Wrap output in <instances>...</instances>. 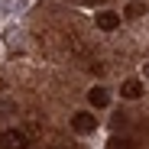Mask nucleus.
<instances>
[{
  "mask_svg": "<svg viewBox=\"0 0 149 149\" xmlns=\"http://www.w3.org/2000/svg\"><path fill=\"white\" fill-rule=\"evenodd\" d=\"M143 13H146V3H139V0L127 3V16H130V19H136V16H143Z\"/></svg>",
  "mask_w": 149,
  "mask_h": 149,
  "instance_id": "6",
  "label": "nucleus"
},
{
  "mask_svg": "<svg viewBox=\"0 0 149 149\" xmlns=\"http://www.w3.org/2000/svg\"><path fill=\"white\" fill-rule=\"evenodd\" d=\"M88 101H91V107H107L110 104V94H107V88H91L88 91Z\"/></svg>",
  "mask_w": 149,
  "mask_h": 149,
  "instance_id": "4",
  "label": "nucleus"
},
{
  "mask_svg": "<svg viewBox=\"0 0 149 149\" xmlns=\"http://www.w3.org/2000/svg\"><path fill=\"white\" fill-rule=\"evenodd\" d=\"M117 26H120V13H97V29L110 33V29H117Z\"/></svg>",
  "mask_w": 149,
  "mask_h": 149,
  "instance_id": "5",
  "label": "nucleus"
},
{
  "mask_svg": "<svg viewBox=\"0 0 149 149\" xmlns=\"http://www.w3.org/2000/svg\"><path fill=\"white\" fill-rule=\"evenodd\" d=\"M0 146L3 149H29V136H26V130H7L0 136Z\"/></svg>",
  "mask_w": 149,
  "mask_h": 149,
  "instance_id": "1",
  "label": "nucleus"
},
{
  "mask_svg": "<svg viewBox=\"0 0 149 149\" xmlns=\"http://www.w3.org/2000/svg\"><path fill=\"white\" fill-rule=\"evenodd\" d=\"M120 94L127 97V101H136V97L143 94V81H139V78H127L123 88H120Z\"/></svg>",
  "mask_w": 149,
  "mask_h": 149,
  "instance_id": "3",
  "label": "nucleus"
},
{
  "mask_svg": "<svg viewBox=\"0 0 149 149\" xmlns=\"http://www.w3.org/2000/svg\"><path fill=\"white\" fill-rule=\"evenodd\" d=\"M143 74H146V78H149V58H146V65H143Z\"/></svg>",
  "mask_w": 149,
  "mask_h": 149,
  "instance_id": "7",
  "label": "nucleus"
},
{
  "mask_svg": "<svg viewBox=\"0 0 149 149\" xmlns=\"http://www.w3.org/2000/svg\"><path fill=\"white\" fill-rule=\"evenodd\" d=\"M84 3H88V7H94V3H104V0H84Z\"/></svg>",
  "mask_w": 149,
  "mask_h": 149,
  "instance_id": "8",
  "label": "nucleus"
},
{
  "mask_svg": "<svg viewBox=\"0 0 149 149\" xmlns=\"http://www.w3.org/2000/svg\"><path fill=\"white\" fill-rule=\"evenodd\" d=\"M71 127L78 130V133H94V130H97V117L88 113V110H78V113L71 117Z\"/></svg>",
  "mask_w": 149,
  "mask_h": 149,
  "instance_id": "2",
  "label": "nucleus"
}]
</instances>
